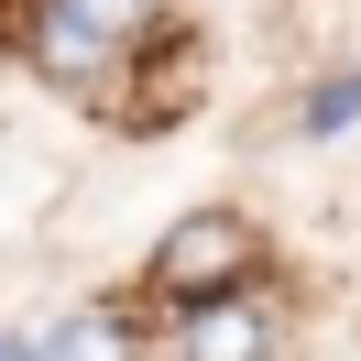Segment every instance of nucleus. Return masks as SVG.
<instances>
[{
  "mask_svg": "<svg viewBox=\"0 0 361 361\" xmlns=\"http://www.w3.org/2000/svg\"><path fill=\"white\" fill-rule=\"evenodd\" d=\"M252 252H263V230H252L241 208H186L154 241V295H176V307L230 295V285H252Z\"/></svg>",
  "mask_w": 361,
  "mask_h": 361,
  "instance_id": "obj_1",
  "label": "nucleus"
},
{
  "mask_svg": "<svg viewBox=\"0 0 361 361\" xmlns=\"http://www.w3.org/2000/svg\"><path fill=\"white\" fill-rule=\"evenodd\" d=\"M99 55H110V44H99V33L77 23V11H55V0H44V23H33V66L77 88V77H99Z\"/></svg>",
  "mask_w": 361,
  "mask_h": 361,
  "instance_id": "obj_4",
  "label": "nucleus"
},
{
  "mask_svg": "<svg viewBox=\"0 0 361 361\" xmlns=\"http://www.w3.org/2000/svg\"><path fill=\"white\" fill-rule=\"evenodd\" d=\"M339 121H361V66H339L329 88L307 99V132H339Z\"/></svg>",
  "mask_w": 361,
  "mask_h": 361,
  "instance_id": "obj_6",
  "label": "nucleus"
},
{
  "mask_svg": "<svg viewBox=\"0 0 361 361\" xmlns=\"http://www.w3.org/2000/svg\"><path fill=\"white\" fill-rule=\"evenodd\" d=\"M0 361H33V339H23V329H0Z\"/></svg>",
  "mask_w": 361,
  "mask_h": 361,
  "instance_id": "obj_7",
  "label": "nucleus"
},
{
  "mask_svg": "<svg viewBox=\"0 0 361 361\" xmlns=\"http://www.w3.org/2000/svg\"><path fill=\"white\" fill-rule=\"evenodd\" d=\"M55 11H77L99 44H142V33L164 23V0H55Z\"/></svg>",
  "mask_w": 361,
  "mask_h": 361,
  "instance_id": "obj_5",
  "label": "nucleus"
},
{
  "mask_svg": "<svg viewBox=\"0 0 361 361\" xmlns=\"http://www.w3.org/2000/svg\"><path fill=\"white\" fill-rule=\"evenodd\" d=\"M33 361H142V339H132L121 307H77V317H55L33 339Z\"/></svg>",
  "mask_w": 361,
  "mask_h": 361,
  "instance_id": "obj_3",
  "label": "nucleus"
},
{
  "mask_svg": "<svg viewBox=\"0 0 361 361\" xmlns=\"http://www.w3.org/2000/svg\"><path fill=\"white\" fill-rule=\"evenodd\" d=\"M186 361H274V317L252 307L241 285L197 295V307H186Z\"/></svg>",
  "mask_w": 361,
  "mask_h": 361,
  "instance_id": "obj_2",
  "label": "nucleus"
}]
</instances>
